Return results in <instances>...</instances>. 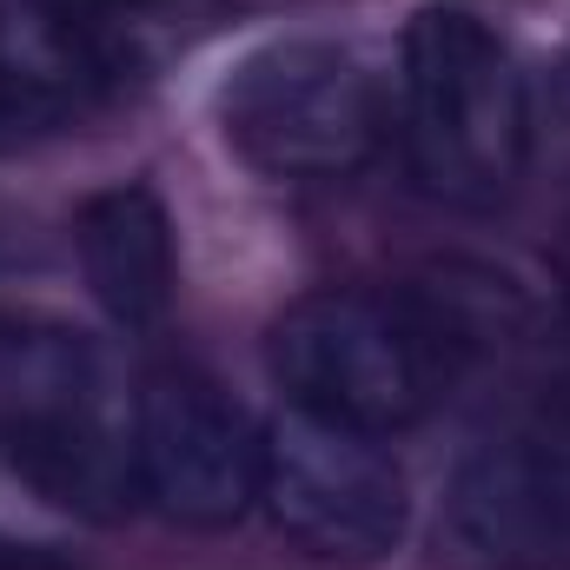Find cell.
Instances as JSON below:
<instances>
[{"mask_svg": "<svg viewBox=\"0 0 570 570\" xmlns=\"http://www.w3.org/2000/svg\"><path fill=\"white\" fill-rule=\"evenodd\" d=\"M478 352L471 318L412 285H325L292 298L266 332V372L285 412L399 438L458 392Z\"/></svg>", "mask_w": 570, "mask_h": 570, "instance_id": "1", "label": "cell"}, {"mask_svg": "<svg viewBox=\"0 0 570 570\" xmlns=\"http://www.w3.org/2000/svg\"><path fill=\"white\" fill-rule=\"evenodd\" d=\"M134 405L114 352L67 318H0V471L73 518L140 498Z\"/></svg>", "mask_w": 570, "mask_h": 570, "instance_id": "2", "label": "cell"}, {"mask_svg": "<svg viewBox=\"0 0 570 570\" xmlns=\"http://www.w3.org/2000/svg\"><path fill=\"white\" fill-rule=\"evenodd\" d=\"M399 134L425 193L498 206L531 166V87L471 7H419L399 40Z\"/></svg>", "mask_w": 570, "mask_h": 570, "instance_id": "3", "label": "cell"}, {"mask_svg": "<svg viewBox=\"0 0 570 570\" xmlns=\"http://www.w3.org/2000/svg\"><path fill=\"white\" fill-rule=\"evenodd\" d=\"M213 127L259 179H345L379 153L392 114L372 60L352 40L279 33L226 67Z\"/></svg>", "mask_w": 570, "mask_h": 570, "instance_id": "4", "label": "cell"}, {"mask_svg": "<svg viewBox=\"0 0 570 570\" xmlns=\"http://www.w3.org/2000/svg\"><path fill=\"white\" fill-rule=\"evenodd\" d=\"M259 511L325 564H379L412 531V484L385 438L285 412L259 444Z\"/></svg>", "mask_w": 570, "mask_h": 570, "instance_id": "5", "label": "cell"}, {"mask_svg": "<svg viewBox=\"0 0 570 570\" xmlns=\"http://www.w3.org/2000/svg\"><path fill=\"white\" fill-rule=\"evenodd\" d=\"M259 444L253 412L206 372L166 365L134 405V478L153 511L179 524H233L259 504Z\"/></svg>", "mask_w": 570, "mask_h": 570, "instance_id": "6", "label": "cell"}, {"mask_svg": "<svg viewBox=\"0 0 570 570\" xmlns=\"http://www.w3.org/2000/svg\"><path fill=\"white\" fill-rule=\"evenodd\" d=\"M114 0H0V153L80 127L127 73Z\"/></svg>", "mask_w": 570, "mask_h": 570, "instance_id": "7", "label": "cell"}, {"mask_svg": "<svg viewBox=\"0 0 570 570\" xmlns=\"http://www.w3.org/2000/svg\"><path fill=\"white\" fill-rule=\"evenodd\" d=\"M451 531L478 558L570 551V379L458 471Z\"/></svg>", "mask_w": 570, "mask_h": 570, "instance_id": "8", "label": "cell"}, {"mask_svg": "<svg viewBox=\"0 0 570 570\" xmlns=\"http://www.w3.org/2000/svg\"><path fill=\"white\" fill-rule=\"evenodd\" d=\"M73 259L87 298L120 325V332H153L166 325L179 298V253H173V219L153 186H100L73 213Z\"/></svg>", "mask_w": 570, "mask_h": 570, "instance_id": "9", "label": "cell"}]
</instances>
